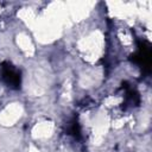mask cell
Instances as JSON below:
<instances>
[{"label": "cell", "instance_id": "3957f363", "mask_svg": "<svg viewBox=\"0 0 152 152\" xmlns=\"http://www.w3.org/2000/svg\"><path fill=\"white\" fill-rule=\"evenodd\" d=\"M124 104L125 108H134L135 106L139 104L140 97H139V93L133 88V87H128V86H124Z\"/></svg>", "mask_w": 152, "mask_h": 152}, {"label": "cell", "instance_id": "7a4b0ae2", "mask_svg": "<svg viewBox=\"0 0 152 152\" xmlns=\"http://www.w3.org/2000/svg\"><path fill=\"white\" fill-rule=\"evenodd\" d=\"M132 61L144 70H150L151 64V46L147 42H139L138 50L133 55Z\"/></svg>", "mask_w": 152, "mask_h": 152}, {"label": "cell", "instance_id": "6da1fadb", "mask_svg": "<svg viewBox=\"0 0 152 152\" xmlns=\"http://www.w3.org/2000/svg\"><path fill=\"white\" fill-rule=\"evenodd\" d=\"M0 78L10 89L18 90L21 86V72L11 62H2L0 64Z\"/></svg>", "mask_w": 152, "mask_h": 152}]
</instances>
